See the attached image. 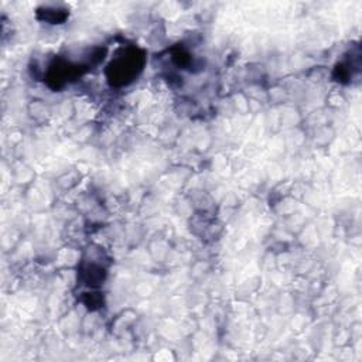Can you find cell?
Masks as SVG:
<instances>
[{"instance_id": "obj_1", "label": "cell", "mask_w": 362, "mask_h": 362, "mask_svg": "<svg viewBox=\"0 0 362 362\" xmlns=\"http://www.w3.org/2000/svg\"><path fill=\"white\" fill-rule=\"evenodd\" d=\"M141 64L143 59L136 54H129L126 57L123 55L109 66L113 72L110 75V79H113V82L120 81V83H126L127 81H132L134 75H137V71L141 69Z\"/></svg>"}]
</instances>
